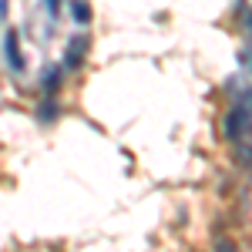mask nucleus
Returning a JSON list of instances; mask_svg holds the SVG:
<instances>
[{
    "mask_svg": "<svg viewBox=\"0 0 252 252\" xmlns=\"http://www.w3.org/2000/svg\"><path fill=\"white\" fill-rule=\"evenodd\" d=\"M249 121H252V115H246V111H229V118H225V135L229 138H242L246 131H249Z\"/></svg>",
    "mask_w": 252,
    "mask_h": 252,
    "instance_id": "f257e3e1",
    "label": "nucleus"
},
{
    "mask_svg": "<svg viewBox=\"0 0 252 252\" xmlns=\"http://www.w3.org/2000/svg\"><path fill=\"white\" fill-rule=\"evenodd\" d=\"M84 54H88V37H74L71 47H67V54H64V71H74L84 61Z\"/></svg>",
    "mask_w": 252,
    "mask_h": 252,
    "instance_id": "f03ea898",
    "label": "nucleus"
},
{
    "mask_svg": "<svg viewBox=\"0 0 252 252\" xmlns=\"http://www.w3.org/2000/svg\"><path fill=\"white\" fill-rule=\"evenodd\" d=\"M3 54H7V61H10V67H14V71H24V58H20V51H17V34H14V31L7 34Z\"/></svg>",
    "mask_w": 252,
    "mask_h": 252,
    "instance_id": "7ed1b4c3",
    "label": "nucleus"
},
{
    "mask_svg": "<svg viewBox=\"0 0 252 252\" xmlns=\"http://www.w3.org/2000/svg\"><path fill=\"white\" fill-rule=\"evenodd\" d=\"M71 20L88 24V20H91V3H88V0H71Z\"/></svg>",
    "mask_w": 252,
    "mask_h": 252,
    "instance_id": "20e7f679",
    "label": "nucleus"
},
{
    "mask_svg": "<svg viewBox=\"0 0 252 252\" xmlns=\"http://www.w3.org/2000/svg\"><path fill=\"white\" fill-rule=\"evenodd\" d=\"M37 118L40 121H54V118H58V104H54V101H44L37 108Z\"/></svg>",
    "mask_w": 252,
    "mask_h": 252,
    "instance_id": "39448f33",
    "label": "nucleus"
},
{
    "mask_svg": "<svg viewBox=\"0 0 252 252\" xmlns=\"http://www.w3.org/2000/svg\"><path fill=\"white\" fill-rule=\"evenodd\" d=\"M40 81H44V88H47V91H54V88H58V81H61V67H47Z\"/></svg>",
    "mask_w": 252,
    "mask_h": 252,
    "instance_id": "423d86ee",
    "label": "nucleus"
},
{
    "mask_svg": "<svg viewBox=\"0 0 252 252\" xmlns=\"http://www.w3.org/2000/svg\"><path fill=\"white\" fill-rule=\"evenodd\" d=\"M235 108H239V111H246V115H252V88L239 97V101H235Z\"/></svg>",
    "mask_w": 252,
    "mask_h": 252,
    "instance_id": "0eeeda50",
    "label": "nucleus"
},
{
    "mask_svg": "<svg viewBox=\"0 0 252 252\" xmlns=\"http://www.w3.org/2000/svg\"><path fill=\"white\" fill-rule=\"evenodd\" d=\"M215 252H235V246L229 239H219V242H215Z\"/></svg>",
    "mask_w": 252,
    "mask_h": 252,
    "instance_id": "6e6552de",
    "label": "nucleus"
},
{
    "mask_svg": "<svg viewBox=\"0 0 252 252\" xmlns=\"http://www.w3.org/2000/svg\"><path fill=\"white\" fill-rule=\"evenodd\" d=\"M242 61H246V67H249V71H252V44H249V47H246V51H242Z\"/></svg>",
    "mask_w": 252,
    "mask_h": 252,
    "instance_id": "1a4fd4ad",
    "label": "nucleus"
},
{
    "mask_svg": "<svg viewBox=\"0 0 252 252\" xmlns=\"http://www.w3.org/2000/svg\"><path fill=\"white\" fill-rule=\"evenodd\" d=\"M58 3H61V0H44V7H47L51 14H58Z\"/></svg>",
    "mask_w": 252,
    "mask_h": 252,
    "instance_id": "9d476101",
    "label": "nucleus"
},
{
    "mask_svg": "<svg viewBox=\"0 0 252 252\" xmlns=\"http://www.w3.org/2000/svg\"><path fill=\"white\" fill-rule=\"evenodd\" d=\"M246 24H249V31H252V14H249V20H246Z\"/></svg>",
    "mask_w": 252,
    "mask_h": 252,
    "instance_id": "9b49d317",
    "label": "nucleus"
}]
</instances>
